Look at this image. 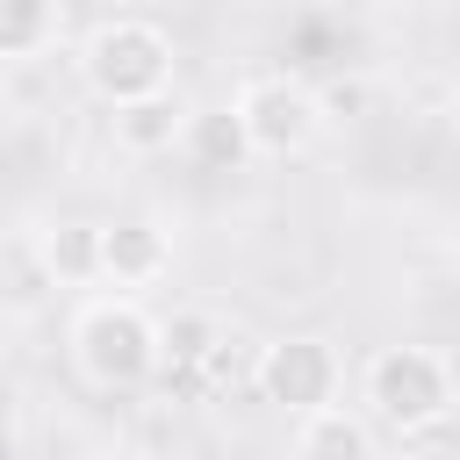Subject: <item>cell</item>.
Returning a JSON list of instances; mask_svg holds the SVG:
<instances>
[{
  "label": "cell",
  "mask_w": 460,
  "mask_h": 460,
  "mask_svg": "<svg viewBox=\"0 0 460 460\" xmlns=\"http://www.w3.org/2000/svg\"><path fill=\"white\" fill-rule=\"evenodd\" d=\"M453 402H460V374H453V359L438 345H410V338L374 345L367 367H359V410L395 438L438 431L453 417Z\"/></svg>",
  "instance_id": "7a4b0ae2"
},
{
  "label": "cell",
  "mask_w": 460,
  "mask_h": 460,
  "mask_svg": "<svg viewBox=\"0 0 460 460\" xmlns=\"http://www.w3.org/2000/svg\"><path fill=\"white\" fill-rule=\"evenodd\" d=\"M216 345H223V323L208 309H172L165 316V381H201Z\"/></svg>",
  "instance_id": "30bf717a"
},
{
  "label": "cell",
  "mask_w": 460,
  "mask_h": 460,
  "mask_svg": "<svg viewBox=\"0 0 460 460\" xmlns=\"http://www.w3.org/2000/svg\"><path fill=\"white\" fill-rule=\"evenodd\" d=\"M295 460H381V424L367 410H316L309 424H295Z\"/></svg>",
  "instance_id": "52a82bcc"
},
{
  "label": "cell",
  "mask_w": 460,
  "mask_h": 460,
  "mask_svg": "<svg viewBox=\"0 0 460 460\" xmlns=\"http://www.w3.org/2000/svg\"><path fill=\"white\" fill-rule=\"evenodd\" d=\"M316 93H323V122H359L374 108V86L367 79H323Z\"/></svg>",
  "instance_id": "4fadbf2b"
},
{
  "label": "cell",
  "mask_w": 460,
  "mask_h": 460,
  "mask_svg": "<svg viewBox=\"0 0 460 460\" xmlns=\"http://www.w3.org/2000/svg\"><path fill=\"white\" fill-rule=\"evenodd\" d=\"M172 273V237L151 223V216H115L101 223V280L115 295H137V288H158Z\"/></svg>",
  "instance_id": "8992f818"
},
{
  "label": "cell",
  "mask_w": 460,
  "mask_h": 460,
  "mask_svg": "<svg viewBox=\"0 0 460 460\" xmlns=\"http://www.w3.org/2000/svg\"><path fill=\"white\" fill-rule=\"evenodd\" d=\"M72 65H79V86H86L101 108L122 115V108H137V101L172 93L180 50H172V36H165L151 14H108V22H93V29L79 36Z\"/></svg>",
  "instance_id": "3957f363"
},
{
  "label": "cell",
  "mask_w": 460,
  "mask_h": 460,
  "mask_svg": "<svg viewBox=\"0 0 460 460\" xmlns=\"http://www.w3.org/2000/svg\"><path fill=\"white\" fill-rule=\"evenodd\" d=\"M187 108H180V93H158V101H137V108H122L115 115V144L122 151H137V158H158V151H172L180 137H187Z\"/></svg>",
  "instance_id": "ba28073f"
},
{
  "label": "cell",
  "mask_w": 460,
  "mask_h": 460,
  "mask_svg": "<svg viewBox=\"0 0 460 460\" xmlns=\"http://www.w3.org/2000/svg\"><path fill=\"white\" fill-rule=\"evenodd\" d=\"M230 122H237L252 158H302L323 137V93H316V79L266 65L230 93Z\"/></svg>",
  "instance_id": "277c9868"
},
{
  "label": "cell",
  "mask_w": 460,
  "mask_h": 460,
  "mask_svg": "<svg viewBox=\"0 0 460 460\" xmlns=\"http://www.w3.org/2000/svg\"><path fill=\"white\" fill-rule=\"evenodd\" d=\"M58 36H65V14H58L50 0H22V7L0 14V58H14V65L58 50Z\"/></svg>",
  "instance_id": "8fae6325"
},
{
  "label": "cell",
  "mask_w": 460,
  "mask_h": 460,
  "mask_svg": "<svg viewBox=\"0 0 460 460\" xmlns=\"http://www.w3.org/2000/svg\"><path fill=\"white\" fill-rule=\"evenodd\" d=\"M345 388V359L323 331H288V338H266L259 352V402H273L280 417L309 424L316 410H331Z\"/></svg>",
  "instance_id": "5b68a950"
},
{
  "label": "cell",
  "mask_w": 460,
  "mask_h": 460,
  "mask_svg": "<svg viewBox=\"0 0 460 460\" xmlns=\"http://www.w3.org/2000/svg\"><path fill=\"white\" fill-rule=\"evenodd\" d=\"M36 259H43L50 288L58 280H101V223H50L36 237Z\"/></svg>",
  "instance_id": "9c48e42d"
},
{
  "label": "cell",
  "mask_w": 460,
  "mask_h": 460,
  "mask_svg": "<svg viewBox=\"0 0 460 460\" xmlns=\"http://www.w3.org/2000/svg\"><path fill=\"white\" fill-rule=\"evenodd\" d=\"M65 345H72L79 381L86 388H108V395L144 388V381L165 374V316H151L137 295H86L72 309Z\"/></svg>",
  "instance_id": "6da1fadb"
},
{
  "label": "cell",
  "mask_w": 460,
  "mask_h": 460,
  "mask_svg": "<svg viewBox=\"0 0 460 460\" xmlns=\"http://www.w3.org/2000/svg\"><path fill=\"white\" fill-rule=\"evenodd\" d=\"M259 352H266V338L223 331V345H216V352H208V367H201V388H208V395H230L237 381H252V388H259Z\"/></svg>",
  "instance_id": "7c38bea8"
}]
</instances>
